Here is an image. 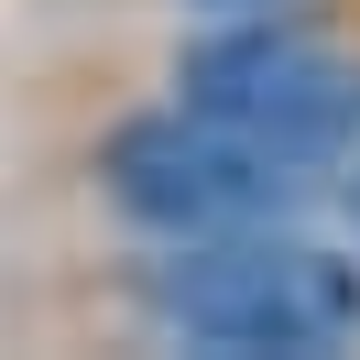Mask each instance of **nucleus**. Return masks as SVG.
I'll use <instances>...</instances> for the list:
<instances>
[{
    "instance_id": "nucleus-1",
    "label": "nucleus",
    "mask_w": 360,
    "mask_h": 360,
    "mask_svg": "<svg viewBox=\"0 0 360 360\" xmlns=\"http://www.w3.org/2000/svg\"><path fill=\"white\" fill-rule=\"evenodd\" d=\"M110 306L164 349L207 360H328L360 338V262L306 240L295 219L207 229V240H131Z\"/></svg>"
},
{
    "instance_id": "nucleus-2",
    "label": "nucleus",
    "mask_w": 360,
    "mask_h": 360,
    "mask_svg": "<svg viewBox=\"0 0 360 360\" xmlns=\"http://www.w3.org/2000/svg\"><path fill=\"white\" fill-rule=\"evenodd\" d=\"M164 88L186 110L229 120V131L273 142L316 197L360 207V44H338V22L316 0L219 11L197 44H175V77Z\"/></svg>"
},
{
    "instance_id": "nucleus-3",
    "label": "nucleus",
    "mask_w": 360,
    "mask_h": 360,
    "mask_svg": "<svg viewBox=\"0 0 360 360\" xmlns=\"http://www.w3.org/2000/svg\"><path fill=\"white\" fill-rule=\"evenodd\" d=\"M77 175H88L98 219L131 229V240H207V229H262V219H306L316 207V186L273 142L186 110L175 88L153 110L98 120L88 153H77Z\"/></svg>"
},
{
    "instance_id": "nucleus-4",
    "label": "nucleus",
    "mask_w": 360,
    "mask_h": 360,
    "mask_svg": "<svg viewBox=\"0 0 360 360\" xmlns=\"http://www.w3.org/2000/svg\"><path fill=\"white\" fill-rule=\"evenodd\" d=\"M164 11H197V22H219V11H273V0H164Z\"/></svg>"
}]
</instances>
